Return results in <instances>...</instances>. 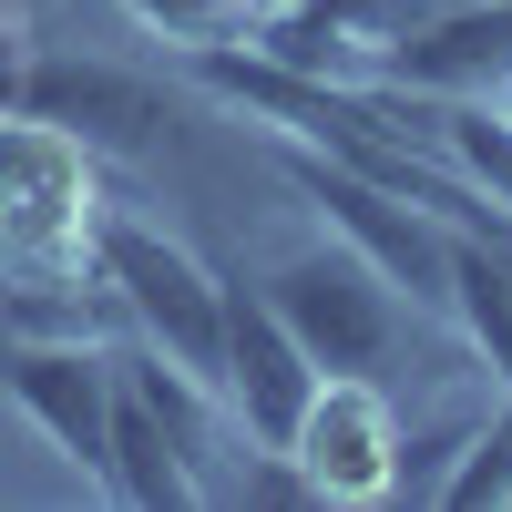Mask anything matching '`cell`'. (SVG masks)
<instances>
[{
	"label": "cell",
	"mask_w": 512,
	"mask_h": 512,
	"mask_svg": "<svg viewBox=\"0 0 512 512\" xmlns=\"http://www.w3.org/2000/svg\"><path fill=\"white\" fill-rule=\"evenodd\" d=\"M502 72H512V0H441V11L390 52L379 82L461 103V93H502Z\"/></svg>",
	"instance_id": "10"
},
{
	"label": "cell",
	"mask_w": 512,
	"mask_h": 512,
	"mask_svg": "<svg viewBox=\"0 0 512 512\" xmlns=\"http://www.w3.org/2000/svg\"><path fill=\"white\" fill-rule=\"evenodd\" d=\"M11 113L72 134L82 154H144V144L164 134V93H154L144 72L93 62V52H41V41H31V62H21Z\"/></svg>",
	"instance_id": "6"
},
{
	"label": "cell",
	"mask_w": 512,
	"mask_h": 512,
	"mask_svg": "<svg viewBox=\"0 0 512 512\" xmlns=\"http://www.w3.org/2000/svg\"><path fill=\"white\" fill-rule=\"evenodd\" d=\"M441 0H277L267 21H256V52L287 62V72H318V82H379L390 52L431 21Z\"/></svg>",
	"instance_id": "9"
},
{
	"label": "cell",
	"mask_w": 512,
	"mask_h": 512,
	"mask_svg": "<svg viewBox=\"0 0 512 512\" xmlns=\"http://www.w3.org/2000/svg\"><path fill=\"white\" fill-rule=\"evenodd\" d=\"M0 338L31 349H134L123 297L82 267V277H0Z\"/></svg>",
	"instance_id": "11"
},
{
	"label": "cell",
	"mask_w": 512,
	"mask_h": 512,
	"mask_svg": "<svg viewBox=\"0 0 512 512\" xmlns=\"http://www.w3.org/2000/svg\"><path fill=\"white\" fill-rule=\"evenodd\" d=\"M0 390L103 492V461H113V349H31V338H0Z\"/></svg>",
	"instance_id": "8"
},
{
	"label": "cell",
	"mask_w": 512,
	"mask_h": 512,
	"mask_svg": "<svg viewBox=\"0 0 512 512\" xmlns=\"http://www.w3.org/2000/svg\"><path fill=\"white\" fill-rule=\"evenodd\" d=\"M93 277L123 297V318H134L144 349H164L185 379H205V390L226 379V277L205 267L195 246H175L164 226L113 216V205H103V226H93Z\"/></svg>",
	"instance_id": "1"
},
{
	"label": "cell",
	"mask_w": 512,
	"mask_h": 512,
	"mask_svg": "<svg viewBox=\"0 0 512 512\" xmlns=\"http://www.w3.org/2000/svg\"><path fill=\"white\" fill-rule=\"evenodd\" d=\"M216 400L256 451H287L308 400H318V359L287 338V318L267 308L256 277H226V379H216Z\"/></svg>",
	"instance_id": "7"
},
{
	"label": "cell",
	"mask_w": 512,
	"mask_h": 512,
	"mask_svg": "<svg viewBox=\"0 0 512 512\" xmlns=\"http://www.w3.org/2000/svg\"><path fill=\"white\" fill-rule=\"evenodd\" d=\"M31 11H41V0H0V21H31Z\"/></svg>",
	"instance_id": "16"
},
{
	"label": "cell",
	"mask_w": 512,
	"mask_h": 512,
	"mask_svg": "<svg viewBox=\"0 0 512 512\" xmlns=\"http://www.w3.org/2000/svg\"><path fill=\"white\" fill-rule=\"evenodd\" d=\"M472 431H482V420H461V431H420V441L400 431V492L410 502H441V482H451V461L472 451Z\"/></svg>",
	"instance_id": "15"
},
{
	"label": "cell",
	"mask_w": 512,
	"mask_h": 512,
	"mask_svg": "<svg viewBox=\"0 0 512 512\" xmlns=\"http://www.w3.org/2000/svg\"><path fill=\"white\" fill-rule=\"evenodd\" d=\"M256 287H267V308L287 318V338L318 359V379H328V369H369V379H379V369L400 359V338H410V297L379 277L359 246H338V236L277 256Z\"/></svg>",
	"instance_id": "2"
},
{
	"label": "cell",
	"mask_w": 512,
	"mask_h": 512,
	"mask_svg": "<svg viewBox=\"0 0 512 512\" xmlns=\"http://www.w3.org/2000/svg\"><path fill=\"white\" fill-rule=\"evenodd\" d=\"M441 502H451V512H492V502H512V390H502V410L472 431V451L451 461Z\"/></svg>",
	"instance_id": "14"
},
{
	"label": "cell",
	"mask_w": 512,
	"mask_h": 512,
	"mask_svg": "<svg viewBox=\"0 0 512 512\" xmlns=\"http://www.w3.org/2000/svg\"><path fill=\"white\" fill-rule=\"evenodd\" d=\"M297 482H308V502H390L400 492V410L390 390H379L369 369H328L308 420H297Z\"/></svg>",
	"instance_id": "5"
},
{
	"label": "cell",
	"mask_w": 512,
	"mask_h": 512,
	"mask_svg": "<svg viewBox=\"0 0 512 512\" xmlns=\"http://www.w3.org/2000/svg\"><path fill=\"white\" fill-rule=\"evenodd\" d=\"M144 31L185 41V52H205V41H256V21L277 11V0H123Z\"/></svg>",
	"instance_id": "13"
},
{
	"label": "cell",
	"mask_w": 512,
	"mask_h": 512,
	"mask_svg": "<svg viewBox=\"0 0 512 512\" xmlns=\"http://www.w3.org/2000/svg\"><path fill=\"white\" fill-rule=\"evenodd\" d=\"M431 154L451 164L461 185H472L492 216H502V236H512V113L492 103V93H461V103H441V123H431Z\"/></svg>",
	"instance_id": "12"
},
{
	"label": "cell",
	"mask_w": 512,
	"mask_h": 512,
	"mask_svg": "<svg viewBox=\"0 0 512 512\" xmlns=\"http://www.w3.org/2000/svg\"><path fill=\"white\" fill-rule=\"evenodd\" d=\"M287 185L328 216V236L338 246H359L379 277H390L410 308H451V216H431V205H410V195H390V185H369V175H349V164H328V154H308V144H287Z\"/></svg>",
	"instance_id": "4"
},
{
	"label": "cell",
	"mask_w": 512,
	"mask_h": 512,
	"mask_svg": "<svg viewBox=\"0 0 512 512\" xmlns=\"http://www.w3.org/2000/svg\"><path fill=\"white\" fill-rule=\"evenodd\" d=\"M492 103H502V113H512V72H502V93H492Z\"/></svg>",
	"instance_id": "17"
},
{
	"label": "cell",
	"mask_w": 512,
	"mask_h": 512,
	"mask_svg": "<svg viewBox=\"0 0 512 512\" xmlns=\"http://www.w3.org/2000/svg\"><path fill=\"white\" fill-rule=\"evenodd\" d=\"M93 154L52 123H11L0 144V277H82L93 267Z\"/></svg>",
	"instance_id": "3"
}]
</instances>
